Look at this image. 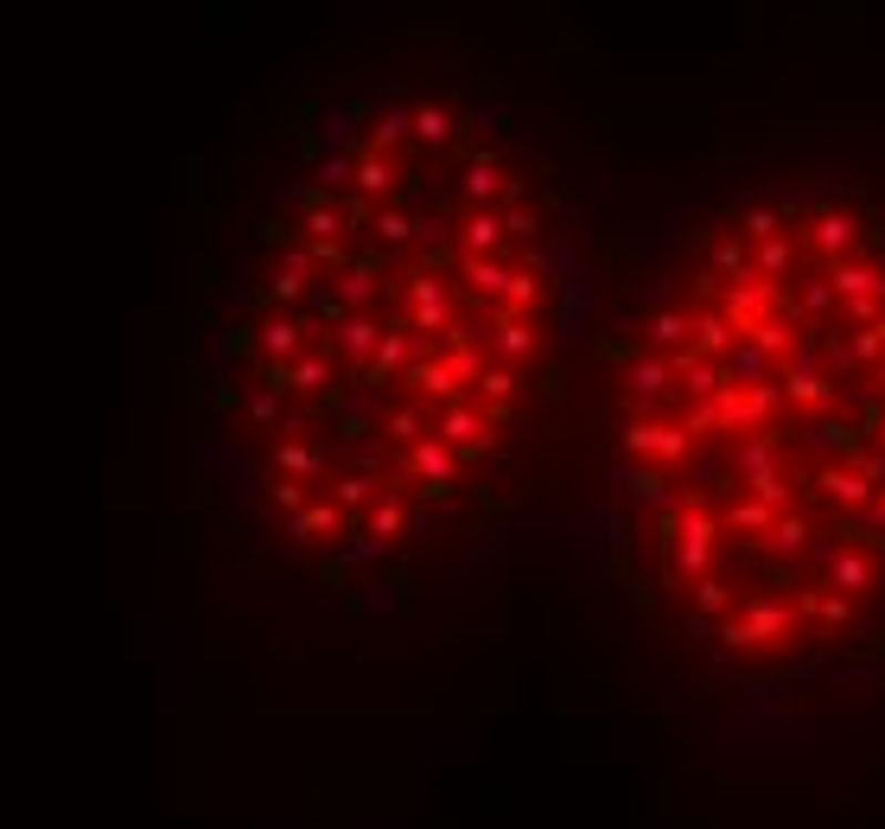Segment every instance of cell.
<instances>
[{"label":"cell","mask_w":885,"mask_h":829,"mask_svg":"<svg viewBox=\"0 0 885 829\" xmlns=\"http://www.w3.org/2000/svg\"><path fill=\"white\" fill-rule=\"evenodd\" d=\"M752 345H759L764 358H771V351H790V358H796V345H803V338H796V332H790V326H784V319L771 313V319H764L759 332H752Z\"/></svg>","instance_id":"cell-39"},{"label":"cell","mask_w":885,"mask_h":829,"mask_svg":"<svg viewBox=\"0 0 885 829\" xmlns=\"http://www.w3.org/2000/svg\"><path fill=\"white\" fill-rule=\"evenodd\" d=\"M829 307H835V287H829V275H822V282L803 287V313H829Z\"/></svg>","instance_id":"cell-56"},{"label":"cell","mask_w":885,"mask_h":829,"mask_svg":"<svg viewBox=\"0 0 885 829\" xmlns=\"http://www.w3.org/2000/svg\"><path fill=\"white\" fill-rule=\"evenodd\" d=\"M815 613H822L829 625H847V620H854V600H847V594H822V600H815Z\"/></svg>","instance_id":"cell-54"},{"label":"cell","mask_w":885,"mask_h":829,"mask_svg":"<svg viewBox=\"0 0 885 829\" xmlns=\"http://www.w3.org/2000/svg\"><path fill=\"white\" fill-rule=\"evenodd\" d=\"M261 351H268V364H300L306 351V319H294V313H275V319H268V326H261Z\"/></svg>","instance_id":"cell-10"},{"label":"cell","mask_w":885,"mask_h":829,"mask_svg":"<svg viewBox=\"0 0 885 829\" xmlns=\"http://www.w3.org/2000/svg\"><path fill=\"white\" fill-rule=\"evenodd\" d=\"M389 185H395V166H389L382 154H363V160H357V198H382Z\"/></svg>","instance_id":"cell-29"},{"label":"cell","mask_w":885,"mask_h":829,"mask_svg":"<svg viewBox=\"0 0 885 829\" xmlns=\"http://www.w3.org/2000/svg\"><path fill=\"white\" fill-rule=\"evenodd\" d=\"M752 262H759V275H764V282L778 287V282L790 275V268H796V249H790V236H771V243H759V256H752Z\"/></svg>","instance_id":"cell-28"},{"label":"cell","mask_w":885,"mask_h":829,"mask_svg":"<svg viewBox=\"0 0 885 829\" xmlns=\"http://www.w3.org/2000/svg\"><path fill=\"white\" fill-rule=\"evenodd\" d=\"M694 606H701V613H708V620H720V613H727V606H733V587H727V581H720V574H708V581H694Z\"/></svg>","instance_id":"cell-43"},{"label":"cell","mask_w":885,"mask_h":829,"mask_svg":"<svg viewBox=\"0 0 885 829\" xmlns=\"http://www.w3.org/2000/svg\"><path fill=\"white\" fill-rule=\"evenodd\" d=\"M446 364L459 383H484V351H446Z\"/></svg>","instance_id":"cell-52"},{"label":"cell","mask_w":885,"mask_h":829,"mask_svg":"<svg viewBox=\"0 0 885 829\" xmlns=\"http://www.w3.org/2000/svg\"><path fill=\"white\" fill-rule=\"evenodd\" d=\"M815 447H822V453H861V428H847V421H822V428H815Z\"/></svg>","instance_id":"cell-42"},{"label":"cell","mask_w":885,"mask_h":829,"mask_svg":"<svg viewBox=\"0 0 885 829\" xmlns=\"http://www.w3.org/2000/svg\"><path fill=\"white\" fill-rule=\"evenodd\" d=\"M504 236L510 231H504V217H497V211H472V217H465V256H491Z\"/></svg>","instance_id":"cell-24"},{"label":"cell","mask_w":885,"mask_h":829,"mask_svg":"<svg viewBox=\"0 0 885 829\" xmlns=\"http://www.w3.org/2000/svg\"><path fill=\"white\" fill-rule=\"evenodd\" d=\"M382 492H389V485H382L377 472H344V479H338V511H344V518H351V511H363V504L377 511Z\"/></svg>","instance_id":"cell-20"},{"label":"cell","mask_w":885,"mask_h":829,"mask_svg":"<svg viewBox=\"0 0 885 829\" xmlns=\"http://www.w3.org/2000/svg\"><path fill=\"white\" fill-rule=\"evenodd\" d=\"M713 428H720L713 402H694V415H688V434H713Z\"/></svg>","instance_id":"cell-61"},{"label":"cell","mask_w":885,"mask_h":829,"mask_svg":"<svg viewBox=\"0 0 885 829\" xmlns=\"http://www.w3.org/2000/svg\"><path fill=\"white\" fill-rule=\"evenodd\" d=\"M402 383L414 389L421 402H440V409H453V402H459V389H465V383L453 377V364H433V358H421V364H414V370L402 377Z\"/></svg>","instance_id":"cell-9"},{"label":"cell","mask_w":885,"mask_h":829,"mask_svg":"<svg viewBox=\"0 0 885 829\" xmlns=\"http://www.w3.org/2000/svg\"><path fill=\"white\" fill-rule=\"evenodd\" d=\"M771 549H778V555H803V549H810V523L796 518V511H790V518H778V530H771Z\"/></svg>","instance_id":"cell-40"},{"label":"cell","mask_w":885,"mask_h":829,"mask_svg":"<svg viewBox=\"0 0 885 829\" xmlns=\"http://www.w3.org/2000/svg\"><path fill=\"white\" fill-rule=\"evenodd\" d=\"M408 332H453V300H446V287L440 282H414V313L402 319Z\"/></svg>","instance_id":"cell-7"},{"label":"cell","mask_w":885,"mask_h":829,"mask_svg":"<svg viewBox=\"0 0 885 829\" xmlns=\"http://www.w3.org/2000/svg\"><path fill=\"white\" fill-rule=\"evenodd\" d=\"M338 345H344V358H351V364H363V370H370V364H377V351H382V326L370 319V313H351V319L338 326Z\"/></svg>","instance_id":"cell-13"},{"label":"cell","mask_w":885,"mask_h":829,"mask_svg":"<svg viewBox=\"0 0 885 829\" xmlns=\"http://www.w3.org/2000/svg\"><path fill=\"white\" fill-rule=\"evenodd\" d=\"M771 307H778V287L771 282H733L727 294H720V313L733 319V332L739 338H752L771 319Z\"/></svg>","instance_id":"cell-2"},{"label":"cell","mask_w":885,"mask_h":829,"mask_svg":"<svg viewBox=\"0 0 885 829\" xmlns=\"http://www.w3.org/2000/svg\"><path fill=\"white\" fill-rule=\"evenodd\" d=\"M669 370H676V377L688 383V396H694V402H713V396L727 389V364H720V358H701L694 345L669 351Z\"/></svg>","instance_id":"cell-3"},{"label":"cell","mask_w":885,"mask_h":829,"mask_svg":"<svg viewBox=\"0 0 885 829\" xmlns=\"http://www.w3.org/2000/svg\"><path fill=\"white\" fill-rule=\"evenodd\" d=\"M727 530H745V536H771L778 530V511L759 504V498H739L733 511H727Z\"/></svg>","instance_id":"cell-27"},{"label":"cell","mask_w":885,"mask_h":829,"mask_svg":"<svg viewBox=\"0 0 885 829\" xmlns=\"http://www.w3.org/2000/svg\"><path fill=\"white\" fill-rule=\"evenodd\" d=\"M326 377H331V358H326V351H306V358L294 364V389H300V396H319V389H326Z\"/></svg>","instance_id":"cell-35"},{"label":"cell","mask_w":885,"mask_h":829,"mask_svg":"<svg viewBox=\"0 0 885 829\" xmlns=\"http://www.w3.org/2000/svg\"><path fill=\"white\" fill-rule=\"evenodd\" d=\"M510 275H516V268H504V262L465 256V282H472V294H478V300H491V294L504 300V294H510Z\"/></svg>","instance_id":"cell-23"},{"label":"cell","mask_w":885,"mask_h":829,"mask_svg":"<svg viewBox=\"0 0 885 829\" xmlns=\"http://www.w3.org/2000/svg\"><path fill=\"white\" fill-rule=\"evenodd\" d=\"M784 396L790 402H803V409H822V402H829V377H822L815 364H790L784 370Z\"/></svg>","instance_id":"cell-21"},{"label":"cell","mask_w":885,"mask_h":829,"mask_svg":"<svg viewBox=\"0 0 885 829\" xmlns=\"http://www.w3.org/2000/svg\"><path fill=\"white\" fill-rule=\"evenodd\" d=\"M382 555H389V543H377V536H370V543H344V555H338V562H344V569H363V562H382Z\"/></svg>","instance_id":"cell-53"},{"label":"cell","mask_w":885,"mask_h":829,"mask_svg":"<svg viewBox=\"0 0 885 829\" xmlns=\"http://www.w3.org/2000/svg\"><path fill=\"white\" fill-rule=\"evenodd\" d=\"M688 447H694V434H688V428H662L657 460H662V467H682V460H688Z\"/></svg>","instance_id":"cell-47"},{"label":"cell","mask_w":885,"mask_h":829,"mask_svg":"<svg viewBox=\"0 0 885 829\" xmlns=\"http://www.w3.org/2000/svg\"><path fill=\"white\" fill-rule=\"evenodd\" d=\"M389 434H395V441H408V447H421V441L433 434V428H428V409H421V402L395 409V415H389Z\"/></svg>","instance_id":"cell-32"},{"label":"cell","mask_w":885,"mask_h":829,"mask_svg":"<svg viewBox=\"0 0 885 829\" xmlns=\"http://www.w3.org/2000/svg\"><path fill=\"white\" fill-rule=\"evenodd\" d=\"M657 441H662V421H631L625 428V453H657Z\"/></svg>","instance_id":"cell-50"},{"label":"cell","mask_w":885,"mask_h":829,"mask_svg":"<svg viewBox=\"0 0 885 829\" xmlns=\"http://www.w3.org/2000/svg\"><path fill=\"white\" fill-rule=\"evenodd\" d=\"M873 441H879V447H885V415H879V421H873Z\"/></svg>","instance_id":"cell-63"},{"label":"cell","mask_w":885,"mask_h":829,"mask_svg":"<svg viewBox=\"0 0 885 829\" xmlns=\"http://www.w3.org/2000/svg\"><path fill=\"white\" fill-rule=\"evenodd\" d=\"M815 485H822V498H829V504H841V511H866V504H873V485H866L854 467H829Z\"/></svg>","instance_id":"cell-14"},{"label":"cell","mask_w":885,"mask_h":829,"mask_svg":"<svg viewBox=\"0 0 885 829\" xmlns=\"http://www.w3.org/2000/svg\"><path fill=\"white\" fill-rule=\"evenodd\" d=\"M727 383H739V389H759L764 383V351L752 345V338H739V345H733V358H727Z\"/></svg>","instance_id":"cell-26"},{"label":"cell","mask_w":885,"mask_h":829,"mask_svg":"<svg viewBox=\"0 0 885 829\" xmlns=\"http://www.w3.org/2000/svg\"><path fill=\"white\" fill-rule=\"evenodd\" d=\"M784 402V383H759V389H745V428H764V415Z\"/></svg>","instance_id":"cell-44"},{"label":"cell","mask_w":885,"mask_h":829,"mask_svg":"<svg viewBox=\"0 0 885 829\" xmlns=\"http://www.w3.org/2000/svg\"><path fill=\"white\" fill-rule=\"evenodd\" d=\"M504 185H510V180H504V166H497L491 154H478L472 166H465V198H472L478 211H491V198H497Z\"/></svg>","instance_id":"cell-18"},{"label":"cell","mask_w":885,"mask_h":829,"mask_svg":"<svg viewBox=\"0 0 885 829\" xmlns=\"http://www.w3.org/2000/svg\"><path fill=\"white\" fill-rule=\"evenodd\" d=\"M306 300H312V313H319V319H326V326H344V319H351V307H344V300H338V287H312V294H306Z\"/></svg>","instance_id":"cell-46"},{"label":"cell","mask_w":885,"mask_h":829,"mask_svg":"<svg viewBox=\"0 0 885 829\" xmlns=\"http://www.w3.org/2000/svg\"><path fill=\"white\" fill-rule=\"evenodd\" d=\"M829 287H835L841 307H854V300H866V294H885V275L879 268H866V262H835V268H829Z\"/></svg>","instance_id":"cell-12"},{"label":"cell","mask_w":885,"mask_h":829,"mask_svg":"<svg viewBox=\"0 0 885 829\" xmlns=\"http://www.w3.org/2000/svg\"><path fill=\"white\" fill-rule=\"evenodd\" d=\"M752 498H759V504H771V511H784V504H790V479H784V472H771V479H759V485H752Z\"/></svg>","instance_id":"cell-51"},{"label":"cell","mask_w":885,"mask_h":829,"mask_svg":"<svg viewBox=\"0 0 885 829\" xmlns=\"http://www.w3.org/2000/svg\"><path fill=\"white\" fill-rule=\"evenodd\" d=\"M861 523H879V530H885V492L873 498V504H866V518H861Z\"/></svg>","instance_id":"cell-62"},{"label":"cell","mask_w":885,"mask_h":829,"mask_svg":"<svg viewBox=\"0 0 885 829\" xmlns=\"http://www.w3.org/2000/svg\"><path fill=\"white\" fill-rule=\"evenodd\" d=\"M433 441H446L453 453H465V447L491 441V421H484V409H472V402H453V409H440V421H433Z\"/></svg>","instance_id":"cell-5"},{"label":"cell","mask_w":885,"mask_h":829,"mask_svg":"<svg viewBox=\"0 0 885 829\" xmlns=\"http://www.w3.org/2000/svg\"><path fill=\"white\" fill-rule=\"evenodd\" d=\"M745 632H752V645H771V638H790V606L784 600H771V594H752L745 600Z\"/></svg>","instance_id":"cell-11"},{"label":"cell","mask_w":885,"mask_h":829,"mask_svg":"<svg viewBox=\"0 0 885 829\" xmlns=\"http://www.w3.org/2000/svg\"><path fill=\"white\" fill-rule=\"evenodd\" d=\"M625 492L631 498H662V479L657 472H625Z\"/></svg>","instance_id":"cell-58"},{"label":"cell","mask_w":885,"mask_h":829,"mask_svg":"<svg viewBox=\"0 0 885 829\" xmlns=\"http://www.w3.org/2000/svg\"><path fill=\"white\" fill-rule=\"evenodd\" d=\"M535 294H542V282H535V268H516V275H510V294H504V307L510 313H523L535 300Z\"/></svg>","instance_id":"cell-48"},{"label":"cell","mask_w":885,"mask_h":829,"mask_svg":"<svg viewBox=\"0 0 885 829\" xmlns=\"http://www.w3.org/2000/svg\"><path fill=\"white\" fill-rule=\"evenodd\" d=\"M275 504H280V511H294V518H300V511H306V485H294V479H280V485H275Z\"/></svg>","instance_id":"cell-59"},{"label":"cell","mask_w":885,"mask_h":829,"mask_svg":"<svg viewBox=\"0 0 885 829\" xmlns=\"http://www.w3.org/2000/svg\"><path fill=\"white\" fill-rule=\"evenodd\" d=\"M829 574H835V587H841L847 600L873 587V562H866L861 549H835V555H829Z\"/></svg>","instance_id":"cell-17"},{"label":"cell","mask_w":885,"mask_h":829,"mask_svg":"<svg viewBox=\"0 0 885 829\" xmlns=\"http://www.w3.org/2000/svg\"><path fill=\"white\" fill-rule=\"evenodd\" d=\"M338 185H357V160L344 154V147H331V154L319 160V192H338Z\"/></svg>","instance_id":"cell-36"},{"label":"cell","mask_w":885,"mask_h":829,"mask_svg":"<svg viewBox=\"0 0 885 829\" xmlns=\"http://www.w3.org/2000/svg\"><path fill=\"white\" fill-rule=\"evenodd\" d=\"M861 243V217H847V211H815V224H810V249L815 256H829V262H847V249Z\"/></svg>","instance_id":"cell-4"},{"label":"cell","mask_w":885,"mask_h":829,"mask_svg":"<svg viewBox=\"0 0 885 829\" xmlns=\"http://www.w3.org/2000/svg\"><path fill=\"white\" fill-rule=\"evenodd\" d=\"M504 231H510V236H535L542 224H535V211H523V205H516V211H504Z\"/></svg>","instance_id":"cell-60"},{"label":"cell","mask_w":885,"mask_h":829,"mask_svg":"<svg viewBox=\"0 0 885 829\" xmlns=\"http://www.w3.org/2000/svg\"><path fill=\"white\" fill-rule=\"evenodd\" d=\"M688 332H694V326H688V319H682L676 307H662L657 319H650V338H657V345H669V351H682Z\"/></svg>","instance_id":"cell-41"},{"label":"cell","mask_w":885,"mask_h":829,"mask_svg":"<svg viewBox=\"0 0 885 829\" xmlns=\"http://www.w3.org/2000/svg\"><path fill=\"white\" fill-rule=\"evenodd\" d=\"M745 268H752V256H745V236H720V249H713V275H720V282H727V275L752 282Z\"/></svg>","instance_id":"cell-31"},{"label":"cell","mask_w":885,"mask_h":829,"mask_svg":"<svg viewBox=\"0 0 885 829\" xmlns=\"http://www.w3.org/2000/svg\"><path fill=\"white\" fill-rule=\"evenodd\" d=\"M733 345H739V332H733V319H727V313L720 307H708L701 313V319H694V351H701V358H733Z\"/></svg>","instance_id":"cell-15"},{"label":"cell","mask_w":885,"mask_h":829,"mask_svg":"<svg viewBox=\"0 0 885 829\" xmlns=\"http://www.w3.org/2000/svg\"><path fill=\"white\" fill-rule=\"evenodd\" d=\"M370 294H377V268H363V262H357V268H344V282H338V300L357 313L363 300H370Z\"/></svg>","instance_id":"cell-37"},{"label":"cell","mask_w":885,"mask_h":829,"mask_svg":"<svg viewBox=\"0 0 885 829\" xmlns=\"http://www.w3.org/2000/svg\"><path fill=\"white\" fill-rule=\"evenodd\" d=\"M491 338H497V351H504V358H535V332L516 319V313H504V326H497Z\"/></svg>","instance_id":"cell-30"},{"label":"cell","mask_w":885,"mask_h":829,"mask_svg":"<svg viewBox=\"0 0 885 829\" xmlns=\"http://www.w3.org/2000/svg\"><path fill=\"white\" fill-rule=\"evenodd\" d=\"M879 383H885V364H879Z\"/></svg>","instance_id":"cell-64"},{"label":"cell","mask_w":885,"mask_h":829,"mask_svg":"<svg viewBox=\"0 0 885 829\" xmlns=\"http://www.w3.org/2000/svg\"><path fill=\"white\" fill-rule=\"evenodd\" d=\"M408 134H414V109H382L377 115V129H370V154H395V147H402Z\"/></svg>","instance_id":"cell-22"},{"label":"cell","mask_w":885,"mask_h":829,"mask_svg":"<svg viewBox=\"0 0 885 829\" xmlns=\"http://www.w3.org/2000/svg\"><path fill=\"white\" fill-rule=\"evenodd\" d=\"M713 536H720V523H713L708 511H682V518H676V574L708 581L713 574Z\"/></svg>","instance_id":"cell-1"},{"label":"cell","mask_w":885,"mask_h":829,"mask_svg":"<svg viewBox=\"0 0 885 829\" xmlns=\"http://www.w3.org/2000/svg\"><path fill=\"white\" fill-rule=\"evenodd\" d=\"M306 231H312V243H338L344 211H338V205H312V211H306Z\"/></svg>","instance_id":"cell-45"},{"label":"cell","mask_w":885,"mask_h":829,"mask_svg":"<svg viewBox=\"0 0 885 829\" xmlns=\"http://www.w3.org/2000/svg\"><path fill=\"white\" fill-rule=\"evenodd\" d=\"M402 498H395V485H389V492H382V504L377 511H370V536H377V543H389V536H402Z\"/></svg>","instance_id":"cell-33"},{"label":"cell","mask_w":885,"mask_h":829,"mask_svg":"<svg viewBox=\"0 0 885 829\" xmlns=\"http://www.w3.org/2000/svg\"><path fill=\"white\" fill-rule=\"evenodd\" d=\"M408 472H414V479H421V485H428V492H446V485H453V472H459V453L446 441H421V447H408Z\"/></svg>","instance_id":"cell-6"},{"label":"cell","mask_w":885,"mask_h":829,"mask_svg":"<svg viewBox=\"0 0 885 829\" xmlns=\"http://www.w3.org/2000/svg\"><path fill=\"white\" fill-rule=\"evenodd\" d=\"M280 472H294V479H319L326 460H319L306 441H280Z\"/></svg>","instance_id":"cell-34"},{"label":"cell","mask_w":885,"mask_h":829,"mask_svg":"<svg viewBox=\"0 0 885 829\" xmlns=\"http://www.w3.org/2000/svg\"><path fill=\"white\" fill-rule=\"evenodd\" d=\"M446 134H453V115H446V109H440V103L414 109V141H428V147H440Z\"/></svg>","instance_id":"cell-38"},{"label":"cell","mask_w":885,"mask_h":829,"mask_svg":"<svg viewBox=\"0 0 885 829\" xmlns=\"http://www.w3.org/2000/svg\"><path fill=\"white\" fill-rule=\"evenodd\" d=\"M344 530V511L338 504H306L294 518V543H312V536H338Z\"/></svg>","instance_id":"cell-25"},{"label":"cell","mask_w":885,"mask_h":829,"mask_svg":"<svg viewBox=\"0 0 885 829\" xmlns=\"http://www.w3.org/2000/svg\"><path fill=\"white\" fill-rule=\"evenodd\" d=\"M778 441H784V428H771V434H759V441H739V453H733V467L759 485V479H771V453H778Z\"/></svg>","instance_id":"cell-19"},{"label":"cell","mask_w":885,"mask_h":829,"mask_svg":"<svg viewBox=\"0 0 885 829\" xmlns=\"http://www.w3.org/2000/svg\"><path fill=\"white\" fill-rule=\"evenodd\" d=\"M669 377H676V370H669V358H644V364H631V377H625V402H631V415L644 409V402H650V396H662V383H669Z\"/></svg>","instance_id":"cell-16"},{"label":"cell","mask_w":885,"mask_h":829,"mask_svg":"<svg viewBox=\"0 0 885 829\" xmlns=\"http://www.w3.org/2000/svg\"><path fill=\"white\" fill-rule=\"evenodd\" d=\"M377 236H382V243H408V236H414V224H408V211L382 205V211H377Z\"/></svg>","instance_id":"cell-49"},{"label":"cell","mask_w":885,"mask_h":829,"mask_svg":"<svg viewBox=\"0 0 885 829\" xmlns=\"http://www.w3.org/2000/svg\"><path fill=\"white\" fill-rule=\"evenodd\" d=\"M300 294H312V243H294L287 262L275 268V282H268V300H275V307L300 300Z\"/></svg>","instance_id":"cell-8"},{"label":"cell","mask_w":885,"mask_h":829,"mask_svg":"<svg viewBox=\"0 0 885 829\" xmlns=\"http://www.w3.org/2000/svg\"><path fill=\"white\" fill-rule=\"evenodd\" d=\"M854 472H861L866 485H885V453H873V447H861V453H854Z\"/></svg>","instance_id":"cell-55"},{"label":"cell","mask_w":885,"mask_h":829,"mask_svg":"<svg viewBox=\"0 0 885 829\" xmlns=\"http://www.w3.org/2000/svg\"><path fill=\"white\" fill-rule=\"evenodd\" d=\"M249 415H255V421H275V415H280V389H255Z\"/></svg>","instance_id":"cell-57"}]
</instances>
